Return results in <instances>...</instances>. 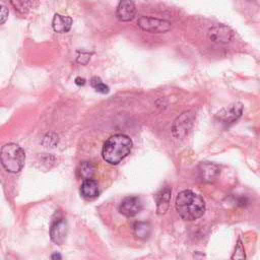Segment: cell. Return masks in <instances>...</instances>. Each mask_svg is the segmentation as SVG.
I'll return each instance as SVG.
<instances>
[{
    "label": "cell",
    "instance_id": "ba28073f",
    "mask_svg": "<svg viewBox=\"0 0 260 260\" xmlns=\"http://www.w3.org/2000/svg\"><path fill=\"white\" fill-rule=\"evenodd\" d=\"M197 176L200 181L205 183L213 182L219 175L220 170L219 168L209 161H202L197 167Z\"/></svg>",
    "mask_w": 260,
    "mask_h": 260
},
{
    "label": "cell",
    "instance_id": "4fadbf2b",
    "mask_svg": "<svg viewBox=\"0 0 260 260\" xmlns=\"http://www.w3.org/2000/svg\"><path fill=\"white\" fill-rule=\"evenodd\" d=\"M72 18L70 16H65L61 14H55L52 21V26L56 32L64 34L70 30L72 26Z\"/></svg>",
    "mask_w": 260,
    "mask_h": 260
},
{
    "label": "cell",
    "instance_id": "8992f818",
    "mask_svg": "<svg viewBox=\"0 0 260 260\" xmlns=\"http://www.w3.org/2000/svg\"><path fill=\"white\" fill-rule=\"evenodd\" d=\"M142 209V202L136 196H128L124 198L119 205V212L126 217H133Z\"/></svg>",
    "mask_w": 260,
    "mask_h": 260
},
{
    "label": "cell",
    "instance_id": "9c48e42d",
    "mask_svg": "<svg viewBox=\"0 0 260 260\" xmlns=\"http://www.w3.org/2000/svg\"><path fill=\"white\" fill-rule=\"evenodd\" d=\"M208 38L214 43H221L226 44L233 41L234 39V31L222 24H217L212 26L208 30Z\"/></svg>",
    "mask_w": 260,
    "mask_h": 260
},
{
    "label": "cell",
    "instance_id": "3957f363",
    "mask_svg": "<svg viewBox=\"0 0 260 260\" xmlns=\"http://www.w3.org/2000/svg\"><path fill=\"white\" fill-rule=\"evenodd\" d=\"M0 161L7 172L18 173L24 166V151L15 143H7L0 150Z\"/></svg>",
    "mask_w": 260,
    "mask_h": 260
},
{
    "label": "cell",
    "instance_id": "52a82bcc",
    "mask_svg": "<svg viewBox=\"0 0 260 260\" xmlns=\"http://www.w3.org/2000/svg\"><path fill=\"white\" fill-rule=\"evenodd\" d=\"M67 233L68 225L66 219L63 217L56 218L50 228L51 240L57 245H62L66 240Z\"/></svg>",
    "mask_w": 260,
    "mask_h": 260
},
{
    "label": "cell",
    "instance_id": "6da1fadb",
    "mask_svg": "<svg viewBox=\"0 0 260 260\" xmlns=\"http://www.w3.org/2000/svg\"><path fill=\"white\" fill-rule=\"evenodd\" d=\"M175 206L180 217L188 221L201 217L205 211L203 198L190 190H184L177 195Z\"/></svg>",
    "mask_w": 260,
    "mask_h": 260
},
{
    "label": "cell",
    "instance_id": "5bb4252c",
    "mask_svg": "<svg viewBox=\"0 0 260 260\" xmlns=\"http://www.w3.org/2000/svg\"><path fill=\"white\" fill-rule=\"evenodd\" d=\"M80 194L83 198L90 200L99 195V186L95 180L87 179L83 180L81 187H80Z\"/></svg>",
    "mask_w": 260,
    "mask_h": 260
},
{
    "label": "cell",
    "instance_id": "277c9868",
    "mask_svg": "<svg viewBox=\"0 0 260 260\" xmlns=\"http://www.w3.org/2000/svg\"><path fill=\"white\" fill-rule=\"evenodd\" d=\"M137 25L149 32H154V34H160V32H166L171 29V22L165 19H158L154 17H148V16H140L137 20Z\"/></svg>",
    "mask_w": 260,
    "mask_h": 260
},
{
    "label": "cell",
    "instance_id": "7c38bea8",
    "mask_svg": "<svg viewBox=\"0 0 260 260\" xmlns=\"http://www.w3.org/2000/svg\"><path fill=\"white\" fill-rule=\"evenodd\" d=\"M171 189L168 187H165L160 189L157 194L155 195V201H156V212L157 214H164L169 208L170 201H171Z\"/></svg>",
    "mask_w": 260,
    "mask_h": 260
},
{
    "label": "cell",
    "instance_id": "30bf717a",
    "mask_svg": "<svg viewBox=\"0 0 260 260\" xmlns=\"http://www.w3.org/2000/svg\"><path fill=\"white\" fill-rule=\"evenodd\" d=\"M243 112V106L241 103H235L223 109H221L217 114L216 118L222 123H233L235 122Z\"/></svg>",
    "mask_w": 260,
    "mask_h": 260
},
{
    "label": "cell",
    "instance_id": "7a4b0ae2",
    "mask_svg": "<svg viewBox=\"0 0 260 260\" xmlns=\"http://www.w3.org/2000/svg\"><path fill=\"white\" fill-rule=\"evenodd\" d=\"M132 140L124 134L111 136L104 144L102 149L103 158L111 164L117 165L123 160L131 151Z\"/></svg>",
    "mask_w": 260,
    "mask_h": 260
},
{
    "label": "cell",
    "instance_id": "5b68a950",
    "mask_svg": "<svg viewBox=\"0 0 260 260\" xmlns=\"http://www.w3.org/2000/svg\"><path fill=\"white\" fill-rule=\"evenodd\" d=\"M195 119V115L191 111H187L182 113L175 121L172 126V133L176 138H184L189 130L191 129L193 122Z\"/></svg>",
    "mask_w": 260,
    "mask_h": 260
},
{
    "label": "cell",
    "instance_id": "8fae6325",
    "mask_svg": "<svg viewBox=\"0 0 260 260\" xmlns=\"http://www.w3.org/2000/svg\"><path fill=\"white\" fill-rule=\"evenodd\" d=\"M136 15V8L133 1H121L116 9V16L120 21H130Z\"/></svg>",
    "mask_w": 260,
    "mask_h": 260
},
{
    "label": "cell",
    "instance_id": "d6986e66",
    "mask_svg": "<svg viewBox=\"0 0 260 260\" xmlns=\"http://www.w3.org/2000/svg\"><path fill=\"white\" fill-rule=\"evenodd\" d=\"M8 8L2 4H0V24L4 23L8 18Z\"/></svg>",
    "mask_w": 260,
    "mask_h": 260
},
{
    "label": "cell",
    "instance_id": "e0dca14e",
    "mask_svg": "<svg viewBox=\"0 0 260 260\" xmlns=\"http://www.w3.org/2000/svg\"><path fill=\"white\" fill-rule=\"evenodd\" d=\"M90 85L95 91L101 92V93H108L109 92V86L106 85L99 77L94 76L90 79Z\"/></svg>",
    "mask_w": 260,
    "mask_h": 260
},
{
    "label": "cell",
    "instance_id": "ffe728a7",
    "mask_svg": "<svg viewBox=\"0 0 260 260\" xmlns=\"http://www.w3.org/2000/svg\"><path fill=\"white\" fill-rule=\"evenodd\" d=\"M51 260H62V256L59 252H55L51 256Z\"/></svg>",
    "mask_w": 260,
    "mask_h": 260
},
{
    "label": "cell",
    "instance_id": "ac0fdd59",
    "mask_svg": "<svg viewBox=\"0 0 260 260\" xmlns=\"http://www.w3.org/2000/svg\"><path fill=\"white\" fill-rule=\"evenodd\" d=\"M246 259V255H245V249L243 247L242 241L239 240L236 248H235V252L232 255V260H245Z\"/></svg>",
    "mask_w": 260,
    "mask_h": 260
},
{
    "label": "cell",
    "instance_id": "9a60e30c",
    "mask_svg": "<svg viewBox=\"0 0 260 260\" xmlns=\"http://www.w3.org/2000/svg\"><path fill=\"white\" fill-rule=\"evenodd\" d=\"M77 173H78V176L80 178H82L83 180L92 179V177L95 173V167L92 162L85 160L79 165V167L77 169Z\"/></svg>",
    "mask_w": 260,
    "mask_h": 260
},
{
    "label": "cell",
    "instance_id": "2e32d148",
    "mask_svg": "<svg viewBox=\"0 0 260 260\" xmlns=\"http://www.w3.org/2000/svg\"><path fill=\"white\" fill-rule=\"evenodd\" d=\"M150 232H151V228L147 222L139 221L133 225V234L135 238L139 240L147 239L150 236Z\"/></svg>",
    "mask_w": 260,
    "mask_h": 260
},
{
    "label": "cell",
    "instance_id": "44dd1931",
    "mask_svg": "<svg viewBox=\"0 0 260 260\" xmlns=\"http://www.w3.org/2000/svg\"><path fill=\"white\" fill-rule=\"evenodd\" d=\"M75 82H76V84H84L85 83V80L83 79V78H80V77H77L76 79H75Z\"/></svg>",
    "mask_w": 260,
    "mask_h": 260
}]
</instances>
